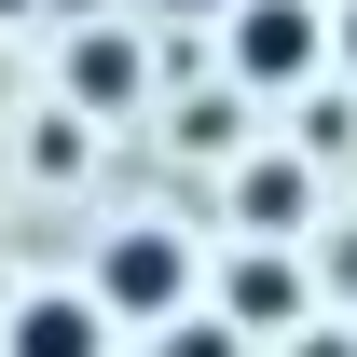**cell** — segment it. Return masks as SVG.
Returning <instances> with one entry per match:
<instances>
[{
	"label": "cell",
	"mask_w": 357,
	"mask_h": 357,
	"mask_svg": "<svg viewBox=\"0 0 357 357\" xmlns=\"http://www.w3.org/2000/svg\"><path fill=\"white\" fill-rule=\"evenodd\" d=\"M96 303H110V316H137V330H151V316H178V303H192V248H178V234H110Z\"/></svg>",
	"instance_id": "6da1fadb"
},
{
	"label": "cell",
	"mask_w": 357,
	"mask_h": 357,
	"mask_svg": "<svg viewBox=\"0 0 357 357\" xmlns=\"http://www.w3.org/2000/svg\"><path fill=\"white\" fill-rule=\"evenodd\" d=\"M234 69L248 83H303L316 69V14L303 0H234Z\"/></svg>",
	"instance_id": "3957f363"
},
{
	"label": "cell",
	"mask_w": 357,
	"mask_h": 357,
	"mask_svg": "<svg viewBox=\"0 0 357 357\" xmlns=\"http://www.w3.org/2000/svg\"><path fill=\"white\" fill-rule=\"evenodd\" d=\"M220 316L234 330H289V316H303V261H289V248H248V261L220 275Z\"/></svg>",
	"instance_id": "277c9868"
},
{
	"label": "cell",
	"mask_w": 357,
	"mask_h": 357,
	"mask_svg": "<svg viewBox=\"0 0 357 357\" xmlns=\"http://www.w3.org/2000/svg\"><path fill=\"white\" fill-rule=\"evenodd\" d=\"M303 357H357V344H303Z\"/></svg>",
	"instance_id": "9c48e42d"
},
{
	"label": "cell",
	"mask_w": 357,
	"mask_h": 357,
	"mask_svg": "<svg viewBox=\"0 0 357 357\" xmlns=\"http://www.w3.org/2000/svg\"><path fill=\"white\" fill-rule=\"evenodd\" d=\"M165 357H248V344H234V316H206V330H165Z\"/></svg>",
	"instance_id": "52a82bcc"
},
{
	"label": "cell",
	"mask_w": 357,
	"mask_h": 357,
	"mask_svg": "<svg viewBox=\"0 0 357 357\" xmlns=\"http://www.w3.org/2000/svg\"><path fill=\"white\" fill-rule=\"evenodd\" d=\"M96 344H110V303L96 289H28L14 330H0V357H96Z\"/></svg>",
	"instance_id": "7a4b0ae2"
},
{
	"label": "cell",
	"mask_w": 357,
	"mask_h": 357,
	"mask_svg": "<svg viewBox=\"0 0 357 357\" xmlns=\"http://www.w3.org/2000/svg\"><path fill=\"white\" fill-rule=\"evenodd\" d=\"M137 96V42L124 28H83V42H69V110H124Z\"/></svg>",
	"instance_id": "5b68a950"
},
{
	"label": "cell",
	"mask_w": 357,
	"mask_h": 357,
	"mask_svg": "<svg viewBox=\"0 0 357 357\" xmlns=\"http://www.w3.org/2000/svg\"><path fill=\"white\" fill-rule=\"evenodd\" d=\"M248 220L289 234V220H303V178H289V165H248Z\"/></svg>",
	"instance_id": "8992f818"
},
{
	"label": "cell",
	"mask_w": 357,
	"mask_h": 357,
	"mask_svg": "<svg viewBox=\"0 0 357 357\" xmlns=\"http://www.w3.org/2000/svg\"><path fill=\"white\" fill-rule=\"evenodd\" d=\"M344 42H357V14H344Z\"/></svg>",
	"instance_id": "8fae6325"
},
{
	"label": "cell",
	"mask_w": 357,
	"mask_h": 357,
	"mask_svg": "<svg viewBox=\"0 0 357 357\" xmlns=\"http://www.w3.org/2000/svg\"><path fill=\"white\" fill-rule=\"evenodd\" d=\"M151 14H234V0H151Z\"/></svg>",
	"instance_id": "ba28073f"
},
{
	"label": "cell",
	"mask_w": 357,
	"mask_h": 357,
	"mask_svg": "<svg viewBox=\"0 0 357 357\" xmlns=\"http://www.w3.org/2000/svg\"><path fill=\"white\" fill-rule=\"evenodd\" d=\"M0 14H28V0H0Z\"/></svg>",
	"instance_id": "30bf717a"
}]
</instances>
